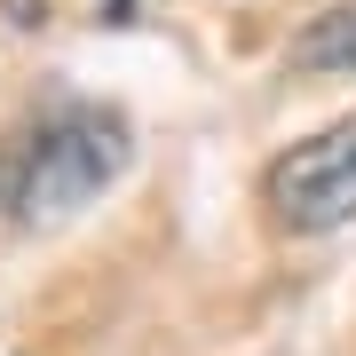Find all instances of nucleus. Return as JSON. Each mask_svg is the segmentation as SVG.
<instances>
[{"instance_id":"obj_1","label":"nucleus","mask_w":356,"mask_h":356,"mask_svg":"<svg viewBox=\"0 0 356 356\" xmlns=\"http://www.w3.org/2000/svg\"><path fill=\"white\" fill-rule=\"evenodd\" d=\"M135 166V119L119 103H64L16 143L8 214L24 229H64Z\"/></svg>"},{"instance_id":"obj_2","label":"nucleus","mask_w":356,"mask_h":356,"mask_svg":"<svg viewBox=\"0 0 356 356\" xmlns=\"http://www.w3.org/2000/svg\"><path fill=\"white\" fill-rule=\"evenodd\" d=\"M261 206L285 238H325L356 222V111L332 127L285 143L261 175Z\"/></svg>"},{"instance_id":"obj_3","label":"nucleus","mask_w":356,"mask_h":356,"mask_svg":"<svg viewBox=\"0 0 356 356\" xmlns=\"http://www.w3.org/2000/svg\"><path fill=\"white\" fill-rule=\"evenodd\" d=\"M293 72H356V0H332L325 16H309L293 32Z\"/></svg>"},{"instance_id":"obj_4","label":"nucleus","mask_w":356,"mask_h":356,"mask_svg":"<svg viewBox=\"0 0 356 356\" xmlns=\"http://www.w3.org/2000/svg\"><path fill=\"white\" fill-rule=\"evenodd\" d=\"M0 206H8V166H0Z\"/></svg>"}]
</instances>
